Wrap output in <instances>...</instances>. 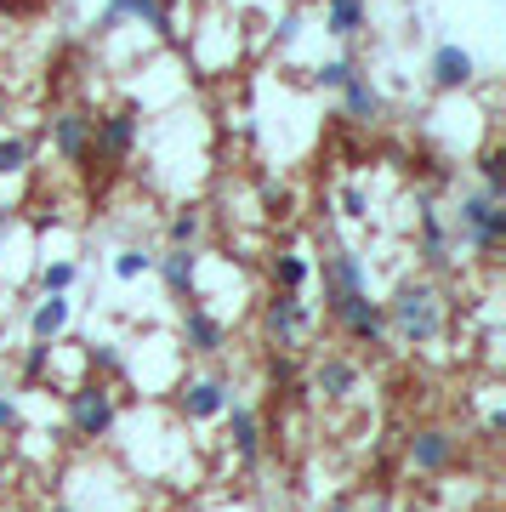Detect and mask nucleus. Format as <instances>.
Masks as SVG:
<instances>
[{"instance_id":"11","label":"nucleus","mask_w":506,"mask_h":512,"mask_svg":"<svg viewBox=\"0 0 506 512\" xmlns=\"http://www.w3.org/2000/svg\"><path fill=\"white\" fill-rule=\"evenodd\" d=\"M182 348L194 353V359H217V353L228 348V325H222L211 308L188 302V308H182Z\"/></svg>"},{"instance_id":"5","label":"nucleus","mask_w":506,"mask_h":512,"mask_svg":"<svg viewBox=\"0 0 506 512\" xmlns=\"http://www.w3.org/2000/svg\"><path fill=\"white\" fill-rule=\"evenodd\" d=\"M325 308H330V319H336L353 342H370V348H376L381 336H387V308H381V302H370V291L330 296Z\"/></svg>"},{"instance_id":"12","label":"nucleus","mask_w":506,"mask_h":512,"mask_svg":"<svg viewBox=\"0 0 506 512\" xmlns=\"http://www.w3.org/2000/svg\"><path fill=\"white\" fill-rule=\"evenodd\" d=\"M46 143L57 160H91V114L86 109H63L46 120Z\"/></svg>"},{"instance_id":"32","label":"nucleus","mask_w":506,"mask_h":512,"mask_svg":"<svg viewBox=\"0 0 506 512\" xmlns=\"http://www.w3.org/2000/svg\"><path fill=\"white\" fill-rule=\"evenodd\" d=\"M18 404H12V393H0V433H12V427H18Z\"/></svg>"},{"instance_id":"2","label":"nucleus","mask_w":506,"mask_h":512,"mask_svg":"<svg viewBox=\"0 0 506 512\" xmlns=\"http://www.w3.org/2000/svg\"><path fill=\"white\" fill-rule=\"evenodd\" d=\"M506 200H489L484 188H461V200L450 205V234H455V245H467V251H478V256H495L501 251V239H506V211H501Z\"/></svg>"},{"instance_id":"37","label":"nucleus","mask_w":506,"mask_h":512,"mask_svg":"<svg viewBox=\"0 0 506 512\" xmlns=\"http://www.w3.org/2000/svg\"><path fill=\"white\" fill-rule=\"evenodd\" d=\"M52 512H74V507H52Z\"/></svg>"},{"instance_id":"9","label":"nucleus","mask_w":506,"mask_h":512,"mask_svg":"<svg viewBox=\"0 0 506 512\" xmlns=\"http://www.w3.org/2000/svg\"><path fill=\"white\" fill-rule=\"evenodd\" d=\"M308 325H313V308L302 302V291H273V302L262 308V330H268L279 348H290Z\"/></svg>"},{"instance_id":"10","label":"nucleus","mask_w":506,"mask_h":512,"mask_svg":"<svg viewBox=\"0 0 506 512\" xmlns=\"http://www.w3.org/2000/svg\"><path fill=\"white\" fill-rule=\"evenodd\" d=\"M177 404H182V416L188 421H217L222 410L234 404V387L222 382V376H188L182 393H177Z\"/></svg>"},{"instance_id":"25","label":"nucleus","mask_w":506,"mask_h":512,"mask_svg":"<svg viewBox=\"0 0 506 512\" xmlns=\"http://www.w3.org/2000/svg\"><path fill=\"white\" fill-rule=\"evenodd\" d=\"M165 239H171V245H199V239H205V211H199V205H182L177 217L165 222Z\"/></svg>"},{"instance_id":"33","label":"nucleus","mask_w":506,"mask_h":512,"mask_svg":"<svg viewBox=\"0 0 506 512\" xmlns=\"http://www.w3.org/2000/svg\"><path fill=\"white\" fill-rule=\"evenodd\" d=\"M0 131H6V92H0Z\"/></svg>"},{"instance_id":"24","label":"nucleus","mask_w":506,"mask_h":512,"mask_svg":"<svg viewBox=\"0 0 506 512\" xmlns=\"http://www.w3.org/2000/svg\"><path fill=\"white\" fill-rule=\"evenodd\" d=\"M353 74H364V69H359V57H353V52H342V57H325V63L313 69V86H319V92H342V86L353 80Z\"/></svg>"},{"instance_id":"30","label":"nucleus","mask_w":506,"mask_h":512,"mask_svg":"<svg viewBox=\"0 0 506 512\" xmlns=\"http://www.w3.org/2000/svg\"><path fill=\"white\" fill-rule=\"evenodd\" d=\"M91 370H103V376H126V353L114 348V342H97V348H86Z\"/></svg>"},{"instance_id":"27","label":"nucleus","mask_w":506,"mask_h":512,"mask_svg":"<svg viewBox=\"0 0 506 512\" xmlns=\"http://www.w3.org/2000/svg\"><path fill=\"white\" fill-rule=\"evenodd\" d=\"M273 46H279V52H290V46H296V40L308 35V12H302V6H285V12H279V18H273Z\"/></svg>"},{"instance_id":"35","label":"nucleus","mask_w":506,"mask_h":512,"mask_svg":"<svg viewBox=\"0 0 506 512\" xmlns=\"http://www.w3.org/2000/svg\"><path fill=\"white\" fill-rule=\"evenodd\" d=\"M0 501H6V473H0Z\"/></svg>"},{"instance_id":"13","label":"nucleus","mask_w":506,"mask_h":512,"mask_svg":"<svg viewBox=\"0 0 506 512\" xmlns=\"http://www.w3.org/2000/svg\"><path fill=\"white\" fill-rule=\"evenodd\" d=\"M416 228H421V251H416L421 262H427V268H450L461 245H455L450 222H444V211H438L433 200H421V211H416Z\"/></svg>"},{"instance_id":"14","label":"nucleus","mask_w":506,"mask_h":512,"mask_svg":"<svg viewBox=\"0 0 506 512\" xmlns=\"http://www.w3.org/2000/svg\"><path fill=\"white\" fill-rule=\"evenodd\" d=\"M154 274H160V285L171 296H194V285H199V245H165V251H154Z\"/></svg>"},{"instance_id":"18","label":"nucleus","mask_w":506,"mask_h":512,"mask_svg":"<svg viewBox=\"0 0 506 512\" xmlns=\"http://www.w3.org/2000/svg\"><path fill=\"white\" fill-rule=\"evenodd\" d=\"M69 319H74L69 296H40L35 308H29V336H35V342H57V336L69 330Z\"/></svg>"},{"instance_id":"6","label":"nucleus","mask_w":506,"mask_h":512,"mask_svg":"<svg viewBox=\"0 0 506 512\" xmlns=\"http://www.w3.org/2000/svg\"><path fill=\"white\" fill-rule=\"evenodd\" d=\"M137 137H143V114L137 109H114L91 120V154H103V160H131Z\"/></svg>"},{"instance_id":"7","label":"nucleus","mask_w":506,"mask_h":512,"mask_svg":"<svg viewBox=\"0 0 506 512\" xmlns=\"http://www.w3.org/2000/svg\"><path fill=\"white\" fill-rule=\"evenodd\" d=\"M427 80H433V92H467L478 80V57L461 40H438L433 57H427Z\"/></svg>"},{"instance_id":"20","label":"nucleus","mask_w":506,"mask_h":512,"mask_svg":"<svg viewBox=\"0 0 506 512\" xmlns=\"http://www.w3.org/2000/svg\"><path fill=\"white\" fill-rule=\"evenodd\" d=\"M353 387H359V365L342 359V353H325V359H319V393H325V399H347Z\"/></svg>"},{"instance_id":"8","label":"nucleus","mask_w":506,"mask_h":512,"mask_svg":"<svg viewBox=\"0 0 506 512\" xmlns=\"http://www.w3.org/2000/svg\"><path fill=\"white\" fill-rule=\"evenodd\" d=\"M404 456L416 473H450L455 461H461V439H455L450 427H416L410 444H404Z\"/></svg>"},{"instance_id":"1","label":"nucleus","mask_w":506,"mask_h":512,"mask_svg":"<svg viewBox=\"0 0 506 512\" xmlns=\"http://www.w3.org/2000/svg\"><path fill=\"white\" fill-rule=\"evenodd\" d=\"M387 308V330H393L404 348H427L438 342V330H444V296H438L433 279H398L393 296L381 302Z\"/></svg>"},{"instance_id":"23","label":"nucleus","mask_w":506,"mask_h":512,"mask_svg":"<svg viewBox=\"0 0 506 512\" xmlns=\"http://www.w3.org/2000/svg\"><path fill=\"white\" fill-rule=\"evenodd\" d=\"M308 279H313V262L302 251H279L273 256V285H279V291H302Z\"/></svg>"},{"instance_id":"4","label":"nucleus","mask_w":506,"mask_h":512,"mask_svg":"<svg viewBox=\"0 0 506 512\" xmlns=\"http://www.w3.org/2000/svg\"><path fill=\"white\" fill-rule=\"evenodd\" d=\"M114 421H120V404H114L109 387H74V393H69V427H74V439H109Z\"/></svg>"},{"instance_id":"26","label":"nucleus","mask_w":506,"mask_h":512,"mask_svg":"<svg viewBox=\"0 0 506 512\" xmlns=\"http://www.w3.org/2000/svg\"><path fill=\"white\" fill-rule=\"evenodd\" d=\"M506 154L501 148H484V154H478V188H484L489 200H506Z\"/></svg>"},{"instance_id":"36","label":"nucleus","mask_w":506,"mask_h":512,"mask_svg":"<svg viewBox=\"0 0 506 512\" xmlns=\"http://www.w3.org/2000/svg\"><path fill=\"white\" fill-rule=\"evenodd\" d=\"M188 6H211V0H188Z\"/></svg>"},{"instance_id":"16","label":"nucleus","mask_w":506,"mask_h":512,"mask_svg":"<svg viewBox=\"0 0 506 512\" xmlns=\"http://www.w3.org/2000/svg\"><path fill=\"white\" fill-rule=\"evenodd\" d=\"M319 18H325V35L353 46V40L370 29V0H319Z\"/></svg>"},{"instance_id":"34","label":"nucleus","mask_w":506,"mask_h":512,"mask_svg":"<svg viewBox=\"0 0 506 512\" xmlns=\"http://www.w3.org/2000/svg\"><path fill=\"white\" fill-rule=\"evenodd\" d=\"M325 512H353V507H347V501H336V507H325Z\"/></svg>"},{"instance_id":"17","label":"nucleus","mask_w":506,"mask_h":512,"mask_svg":"<svg viewBox=\"0 0 506 512\" xmlns=\"http://www.w3.org/2000/svg\"><path fill=\"white\" fill-rule=\"evenodd\" d=\"M387 114V92H381L370 74H353L342 86V120H353V126H370V120H381Z\"/></svg>"},{"instance_id":"28","label":"nucleus","mask_w":506,"mask_h":512,"mask_svg":"<svg viewBox=\"0 0 506 512\" xmlns=\"http://www.w3.org/2000/svg\"><path fill=\"white\" fill-rule=\"evenodd\" d=\"M74 279H80L74 262H46V268H40V296H69Z\"/></svg>"},{"instance_id":"3","label":"nucleus","mask_w":506,"mask_h":512,"mask_svg":"<svg viewBox=\"0 0 506 512\" xmlns=\"http://www.w3.org/2000/svg\"><path fill=\"white\" fill-rule=\"evenodd\" d=\"M120 23H143L154 40H165V46H177L182 29H177V0H103V12L91 18V29L97 35H114Z\"/></svg>"},{"instance_id":"21","label":"nucleus","mask_w":506,"mask_h":512,"mask_svg":"<svg viewBox=\"0 0 506 512\" xmlns=\"http://www.w3.org/2000/svg\"><path fill=\"white\" fill-rule=\"evenodd\" d=\"M35 160V137H23V131H0V177H23Z\"/></svg>"},{"instance_id":"19","label":"nucleus","mask_w":506,"mask_h":512,"mask_svg":"<svg viewBox=\"0 0 506 512\" xmlns=\"http://www.w3.org/2000/svg\"><path fill=\"white\" fill-rule=\"evenodd\" d=\"M222 416H228V439H234V450H239V461H256L262 456V421H256V410L251 404H228V410H222Z\"/></svg>"},{"instance_id":"31","label":"nucleus","mask_w":506,"mask_h":512,"mask_svg":"<svg viewBox=\"0 0 506 512\" xmlns=\"http://www.w3.org/2000/svg\"><path fill=\"white\" fill-rule=\"evenodd\" d=\"M46 370H52V342H35L23 353V382H46Z\"/></svg>"},{"instance_id":"22","label":"nucleus","mask_w":506,"mask_h":512,"mask_svg":"<svg viewBox=\"0 0 506 512\" xmlns=\"http://www.w3.org/2000/svg\"><path fill=\"white\" fill-rule=\"evenodd\" d=\"M109 274L120 279V285H137L143 274H154V251H148V245H120L114 262H109Z\"/></svg>"},{"instance_id":"29","label":"nucleus","mask_w":506,"mask_h":512,"mask_svg":"<svg viewBox=\"0 0 506 512\" xmlns=\"http://www.w3.org/2000/svg\"><path fill=\"white\" fill-rule=\"evenodd\" d=\"M336 205H342L347 222H370V188L364 183H347L342 194H336Z\"/></svg>"},{"instance_id":"15","label":"nucleus","mask_w":506,"mask_h":512,"mask_svg":"<svg viewBox=\"0 0 506 512\" xmlns=\"http://www.w3.org/2000/svg\"><path fill=\"white\" fill-rule=\"evenodd\" d=\"M325 302L330 296H353V291H370V268H364L359 251H347V245H336V251L325 256Z\"/></svg>"}]
</instances>
